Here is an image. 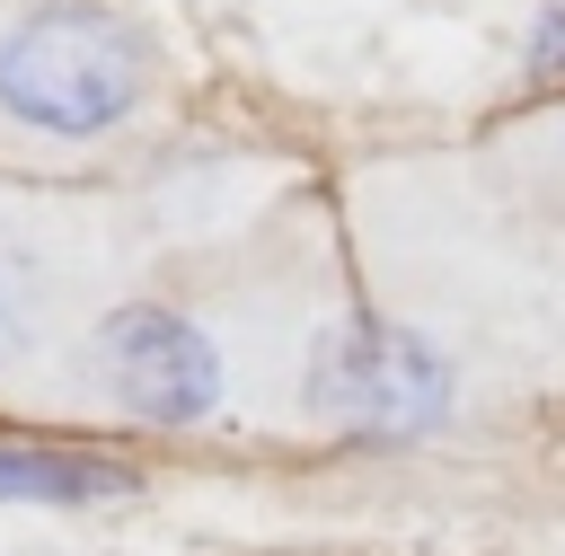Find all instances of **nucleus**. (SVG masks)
<instances>
[{"label": "nucleus", "mask_w": 565, "mask_h": 556, "mask_svg": "<svg viewBox=\"0 0 565 556\" xmlns=\"http://www.w3.org/2000/svg\"><path fill=\"white\" fill-rule=\"evenodd\" d=\"M88 379L115 415L185 432L203 415H221L230 379H221V335L177 309V300H124L88 327Z\"/></svg>", "instance_id": "nucleus-3"}, {"label": "nucleus", "mask_w": 565, "mask_h": 556, "mask_svg": "<svg viewBox=\"0 0 565 556\" xmlns=\"http://www.w3.org/2000/svg\"><path fill=\"white\" fill-rule=\"evenodd\" d=\"M300 406L344 432V441H433L459 424V353L406 318H335L309 335V362H300Z\"/></svg>", "instance_id": "nucleus-2"}, {"label": "nucleus", "mask_w": 565, "mask_h": 556, "mask_svg": "<svg viewBox=\"0 0 565 556\" xmlns=\"http://www.w3.org/2000/svg\"><path fill=\"white\" fill-rule=\"evenodd\" d=\"M150 97V35L115 0H26L0 26V115L44 141H106Z\"/></svg>", "instance_id": "nucleus-1"}, {"label": "nucleus", "mask_w": 565, "mask_h": 556, "mask_svg": "<svg viewBox=\"0 0 565 556\" xmlns=\"http://www.w3.org/2000/svg\"><path fill=\"white\" fill-rule=\"evenodd\" d=\"M141 485L132 459L115 450H53V441H0V503L35 512H79V503H124Z\"/></svg>", "instance_id": "nucleus-4"}, {"label": "nucleus", "mask_w": 565, "mask_h": 556, "mask_svg": "<svg viewBox=\"0 0 565 556\" xmlns=\"http://www.w3.org/2000/svg\"><path fill=\"white\" fill-rule=\"evenodd\" d=\"M35 318H44V265H35V247L18 229H0V362L26 353Z\"/></svg>", "instance_id": "nucleus-5"}, {"label": "nucleus", "mask_w": 565, "mask_h": 556, "mask_svg": "<svg viewBox=\"0 0 565 556\" xmlns=\"http://www.w3.org/2000/svg\"><path fill=\"white\" fill-rule=\"evenodd\" d=\"M521 71H530L539 88L565 79V0H539V18H530V35H521Z\"/></svg>", "instance_id": "nucleus-6"}]
</instances>
